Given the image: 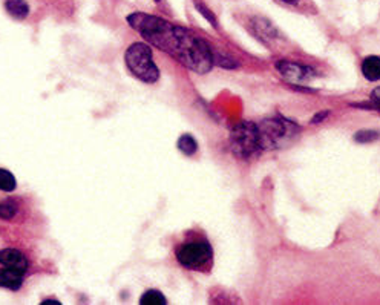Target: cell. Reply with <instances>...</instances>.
I'll return each mask as SVG.
<instances>
[{
	"mask_svg": "<svg viewBox=\"0 0 380 305\" xmlns=\"http://www.w3.org/2000/svg\"><path fill=\"white\" fill-rule=\"evenodd\" d=\"M126 21L147 43L174 57L187 70L204 75L215 66L212 46L187 28L146 13H132Z\"/></svg>",
	"mask_w": 380,
	"mask_h": 305,
	"instance_id": "obj_1",
	"label": "cell"
},
{
	"mask_svg": "<svg viewBox=\"0 0 380 305\" xmlns=\"http://www.w3.org/2000/svg\"><path fill=\"white\" fill-rule=\"evenodd\" d=\"M175 258L186 270L210 273L213 267L215 252L206 235L190 232L175 247Z\"/></svg>",
	"mask_w": 380,
	"mask_h": 305,
	"instance_id": "obj_2",
	"label": "cell"
},
{
	"mask_svg": "<svg viewBox=\"0 0 380 305\" xmlns=\"http://www.w3.org/2000/svg\"><path fill=\"white\" fill-rule=\"evenodd\" d=\"M256 124L264 151L283 149V147L295 140V137H297V134L301 132V127L296 123L287 120L284 117L265 118V120Z\"/></svg>",
	"mask_w": 380,
	"mask_h": 305,
	"instance_id": "obj_3",
	"label": "cell"
},
{
	"mask_svg": "<svg viewBox=\"0 0 380 305\" xmlns=\"http://www.w3.org/2000/svg\"><path fill=\"white\" fill-rule=\"evenodd\" d=\"M230 149L238 160L248 161L261 154L263 143L259 137L258 124L253 122H241L233 126L230 132Z\"/></svg>",
	"mask_w": 380,
	"mask_h": 305,
	"instance_id": "obj_4",
	"label": "cell"
},
{
	"mask_svg": "<svg viewBox=\"0 0 380 305\" xmlns=\"http://www.w3.org/2000/svg\"><path fill=\"white\" fill-rule=\"evenodd\" d=\"M127 70L139 82L154 85L159 80V70L155 65L152 49L146 43H132L125 54Z\"/></svg>",
	"mask_w": 380,
	"mask_h": 305,
	"instance_id": "obj_5",
	"label": "cell"
},
{
	"mask_svg": "<svg viewBox=\"0 0 380 305\" xmlns=\"http://www.w3.org/2000/svg\"><path fill=\"white\" fill-rule=\"evenodd\" d=\"M278 73L283 77H285L287 80H292L295 83L299 82H308L313 80L317 77V71L313 66L304 65L299 62H290V60H279L275 63Z\"/></svg>",
	"mask_w": 380,
	"mask_h": 305,
	"instance_id": "obj_6",
	"label": "cell"
},
{
	"mask_svg": "<svg viewBox=\"0 0 380 305\" xmlns=\"http://www.w3.org/2000/svg\"><path fill=\"white\" fill-rule=\"evenodd\" d=\"M0 264L4 267L17 270L20 273H26L28 270V259L25 255L17 249H2L0 250Z\"/></svg>",
	"mask_w": 380,
	"mask_h": 305,
	"instance_id": "obj_7",
	"label": "cell"
},
{
	"mask_svg": "<svg viewBox=\"0 0 380 305\" xmlns=\"http://www.w3.org/2000/svg\"><path fill=\"white\" fill-rule=\"evenodd\" d=\"M23 285V273L4 267L0 269V287L17 291Z\"/></svg>",
	"mask_w": 380,
	"mask_h": 305,
	"instance_id": "obj_8",
	"label": "cell"
},
{
	"mask_svg": "<svg viewBox=\"0 0 380 305\" xmlns=\"http://www.w3.org/2000/svg\"><path fill=\"white\" fill-rule=\"evenodd\" d=\"M362 75L368 82H379L380 80V57L379 55H368L362 60L361 65Z\"/></svg>",
	"mask_w": 380,
	"mask_h": 305,
	"instance_id": "obj_9",
	"label": "cell"
},
{
	"mask_svg": "<svg viewBox=\"0 0 380 305\" xmlns=\"http://www.w3.org/2000/svg\"><path fill=\"white\" fill-rule=\"evenodd\" d=\"M5 9L9 16L17 18V21H23L31 11L26 0H5Z\"/></svg>",
	"mask_w": 380,
	"mask_h": 305,
	"instance_id": "obj_10",
	"label": "cell"
},
{
	"mask_svg": "<svg viewBox=\"0 0 380 305\" xmlns=\"http://www.w3.org/2000/svg\"><path fill=\"white\" fill-rule=\"evenodd\" d=\"M178 151L186 156H192L198 152V141L190 134H183L176 141Z\"/></svg>",
	"mask_w": 380,
	"mask_h": 305,
	"instance_id": "obj_11",
	"label": "cell"
},
{
	"mask_svg": "<svg viewBox=\"0 0 380 305\" xmlns=\"http://www.w3.org/2000/svg\"><path fill=\"white\" fill-rule=\"evenodd\" d=\"M139 304L142 305H166L167 299L162 291L147 290L146 293H143L142 299H139Z\"/></svg>",
	"mask_w": 380,
	"mask_h": 305,
	"instance_id": "obj_12",
	"label": "cell"
},
{
	"mask_svg": "<svg viewBox=\"0 0 380 305\" xmlns=\"http://www.w3.org/2000/svg\"><path fill=\"white\" fill-rule=\"evenodd\" d=\"M17 188V181L14 178V175L6 171L0 169V191L2 192H13Z\"/></svg>",
	"mask_w": 380,
	"mask_h": 305,
	"instance_id": "obj_13",
	"label": "cell"
},
{
	"mask_svg": "<svg viewBox=\"0 0 380 305\" xmlns=\"http://www.w3.org/2000/svg\"><path fill=\"white\" fill-rule=\"evenodd\" d=\"M379 139V132L376 131H359L354 134V141L357 143H369Z\"/></svg>",
	"mask_w": 380,
	"mask_h": 305,
	"instance_id": "obj_14",
	"label": "cell"
},
{
	"mask_svg": "<svg viewBox=\"0 0 380 305\" xmlns=\"http://www.w3.org/2000/svg\"><path fill=\"white\" fill-rule=\"evenodd\" d=\"M16 204H13L11 201H6L0 204V218L2 220H11L13 216L16 215Z\"/></svg>",
	"mask_w": 380,
	"mask_h": 305,
	"instance_id": "obj_15",
	"label": "cell"
},
{
	"mask_svg": "<svg viewBox=\"0 0 380 305\" xmlns=\"http://www.w3.org/2000/svg\"><path fill=\"white\" fill-rule=\"evenodd\" d=\"M276 2L293 9H308L310 6L308 0H276Z\"/></svg>",
	"mask_w": 380,
	"mask_h": 305,
	"instance_id": "obj_16",
	"label": "cell"
},
{
	"mask_svg": "<svg viewBox=\"0 0 380 305\" xmlns=\"http://www.w3.org/2000/svg\"><path fill=\"white\" fill-rule=\"evenodd\" d=\"M195 6H196L198 11L204 16L206 21H209L210 23H212V25H213V28H218V21H216V17L213 16V13H212V11H210V9H207V8H206L203 4H199V2H198V4H195Z\"/></svg>",
	"mask_w": 380,
	"mask_h": 305,
	"instance_id": "obj_17",
	"label": "cell"
},
{
	"mask_svg": "<svg viewBox=\"0 0 380 305\" xmlns=\"http://www.w3.org/2000/svg\"><path fill=\"white\" fill-rule=\"evenodd\" d=\"M329 115V111H322V112H317L313 118H312V124H317V123H322L325 118Z\"/></svg>",
	"mask_w": 380,
	"mask_h": 305,
	"instance_id": "obj_18",
	"label": "cell"
},
{
	"mask_svg": "<svg viewBox=\"0 0 380 305\" xmlns=\"http://www.w3.org/2000/svg\"><path fill=\"white\" fill-rule=\"evenodd\" d=\"M369 98H371V102L376 105V107H380V86L376 87V90H373Z\"/></svg>",
	"mask_w": 380,
	"mask_h": 305,
	"instance_id": "obj_19",
	"label": "cell"
},
{
	"mask_svg": "<svg viewBox=\"0 0 380 305\" xmlns=\"http://www.w3.org/2000/svg\"><path fill=\"white\" fill-rule=\"evenodd\" d=\"M42 304H60L58 301H54V299H46V301H43Z\"/></svg>",
	"mask_w": 380,
	"mask_h": 305,
	"instance_id": "obj_20",
	"label": "cell"
},
{
	"mask_svg": "<svg viewBox=\"0 0 380 305\" xmlns=\"http://www.w3.org/2000/svg\"><path fill=\"white\" fill-rule=\"evenodd\" d=\"M154 2H157V4H159V2H162V0H154Z\"/></svg>",
	"mask_w": 380,
	"mask_h": 305,
	"instance_id": "obj_21",
	"label": "cell"
}]
</instances>
